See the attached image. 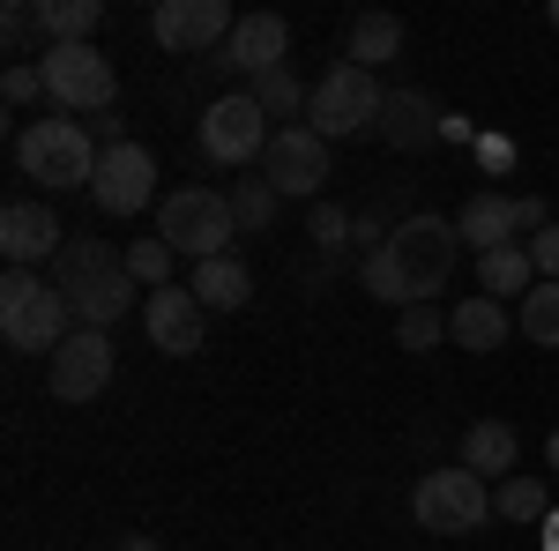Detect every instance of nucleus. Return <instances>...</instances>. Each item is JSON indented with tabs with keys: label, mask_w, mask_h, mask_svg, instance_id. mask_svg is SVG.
Returning <instances> with one entry per match:
<instances>
[{
	"label": "nucleus",
	"mask_w": 559,
	"mask_h": 551,
	"mask_svg": "<svg viewBox=\"0 0 559 551\" xmlns=\"http://www.w3.org/2000/svg\"><path fill=\"white\" fill-rule=\"evenodd\" d=\"M52 291L75 306V328H105V336L142 306V284L112 239H68V254L52 261Z\"/></svg>",
	"instance_id": "obj_1"
},
{
	"label": "nucleus",
	"mask_w": 559,
	"mask_h": 551,
	"mask_svg": "<svg viewBox=\"0 0 559 551\" xmlns=\"http://www.w3.org/2000/svg\"><path fill=\"white\" fill-rule=\"evenodd\" d=\"M15 165L23 179H38L45 194H68V187H97V165H105V149H97V134L83 120H31V128L15 134Z\"/></svg>",
	"instance_id": "obj_2"
},
{
	"label": "nucleus",
	"mask_w": 559,
	"mask_h": 551,
	"mask_svg": "<svg viewBox=\"0 0 559 551\" xmlns=\"http://www.w3.org/2000/svg\"><path fill=\"white\" fill-rule=\"evenodd\" d=\"M388 261H395V276H403V291L411 306H432V298L448 291V276H455V261H463V231H455V216H403L395 231H388Z\"/></svg>",
	"instance_id": "obj_3"
},
{
	"label": "nucleus",
	"mask_w": 559,
	"mask_h": 551,
	"mask_svg": "<svg viewBox=\"0 0 559 551\" xmlns=\"http://www.w3.org/2000/svg\"><path fill=\"white\" fill-rule=\"evenodd\" d=\"M0 336H8V350L52 358L60 343L75 336V306L52 291L45 276H31V268H8V276H0Z\"/></svg>",
	"instance_id": "obj_4"
},
{
	"label": "nucleus",
	"mask_w": 559,
	"mask_h": 551,
	"mask_svg": "<svg viewBox=\"0 0 559 551\" xmlns=\"http://www.w3.org/2000/svg\"><path fill=\"white\" fill-rule=\"evenodd\" d=\"M231 231H239V216H231V194H216V187H173L165 202H157V239L187 261H216L231 254Z\"/></svg>",
	"instance_id": "obj_5"
},
{
	"label": "nucleus",
	"mask_w": 559,
	"mask_h": 551,
	"mask_svg": "<svg viewBox=\"0 0 559 551\" xmlns=\"http://www.w3.org/2000/svg\"><path fill=\"white\" fill-rule=\"evenodd\" d=\"M411 522H418L426 537H471V529L492 522V484H485L477 469H463V463L426 469L418 492H411Z\"/></svg>",
	"instance_id": "obj_6"
},
{
	"label": "nucleus",
	"mask_w": 559,
	"mask_h": 551,
	"mask_svg": "<svg viewBox=\"0 0 559 551\" xmlns=\"http://www.w3.org/2000/svg\"><path fill=\"white\" fill-rule=\"evenodd\" d=\"M381 105L388 89L366 75V68H350V60H336L321 83H313V105H306V128L321 134V142H344V134H373L381 128Z\"/></svg>",
	"instance_id": "obj_7"
},
{
	"label": "nucleus",
	"mask_w": 559,
	"mask_h": 551,
	"mask_svg": "<svg viewBox=\"0 0 559 551\" xmlns=\"http://www.w3.org/2000/svg\"><path fill=\"white\" fill-rule=\"evenodd\" d=\"M45 97L75 120V112H112V97H120V75H112V60L97 52V45H45Z\"/></svg>",
	"instance_id": "obj_8"
},
{
	"label": "nucleus",
	"mask_w": 559,
	"mask_h": 551,
	"mask_svg": "<svg viewBox=\"0 0 559 551\" xmlns=\"http://www.w3.org/2000/svg\"><path fill=\"white\" fill-rule=\"evenodd\" d=\"M269 134H276V120L254 105V89H231L202 112V157L210 165H254V157H269Z\"/></svg>",
	"instance_id": "obj_9"
},
{
	"label": "nucleus",
	"mask_w": 559,
	"mask_h": 551,
	"mask_svg": "<svg viewBox=\"0 0 559 551\" xmlns=\"http://www.w3.org/2000/svg\"><path fill=\"white\" fill-rule=\"evenodd\" d=\"M239 31V15L224 0H157L150 8V38L165 52H224Z\"/></svg>",
	"instance_id": "obj_10"
},
{
	"label": "nucleus",
	"mask_w": 559,
	"mask_h": 551,
	"mask_svg": "<svg viewBox=\"0 0 559 551\" xmlns=\"http://www.w3.org/2000/svg\"><path fill=\"white\" fill-rule=\"evenodd\" d=\"M112 358H120V350H112L105 328H75V336L45 358V387H52L60 403H90V395L112 387Z\"/></svg>",
	"instance_id": "obj_11"
},
{
	"label": "nucleus",
	"mask_w": 559,
	"mask_h": 551,
	"mask_svg": "<svg viewBox=\"0 0 559 551\" xmlns=\"http://www.w3.org/2000/svg\"><path fill=\"white\" fill-rule=\"evenodd\" d=\"M261 179H269L284 202H313L321 179H329V142L313 128H276L269 134V157H261Z\"/></svg>",
	"instance_id": "obj_12"
},
{
	"label": "nucleus",
	"mask_w": 559,
	"mask_h": 551,
	"mask_svg": "<svg viewBox=\"0 0 559 551\" xmlns=\"http://www.w3.org/2000/svg\"><path fill=\"white\" fill-rule=\"evenodd\" d=\"M142 336L157 343L165 358H194V350H202V336H210V306L187 291V284L142 291Z\"/></svg>",
	"instance_id": "obj_13"
},
{
	"label": "nucleus",
	"mask_w": 559,
	"mask_h": 551,
	"mask_svg": "<svg viewBox=\"0 0 559 551\" xmlns=\"http://www.w3.org/2000/svg\"><path fill=\"white\" fill-rule=\"evenodd\" d=\"M97 209L105 216H142L157 202V157L142 149V142H120V149H105V165H97Z\"/></svg>",
	"instance_id": "obj_14"
},
{
	"label": "nucleus",
	"mask_w": 559,
	"mask_h": 551,
	"mask_svg": "<svg viewBox=\"0 0 559 551\" xmlns=\"http://www.w3.org/2000/svg\"><path fill=\"white\" fill-rule=\"evenodd\" d=\"M0 254H8V268H31L38 276L45 261L68 254V224L45 209V202H8L0 209Z\"/></svg>",
	"instance_id": "obj_15"
},
{
	"label": "nucleus",
	"mask_w": 559,
	"mask_h": 551,
	"mask_svg": "<svg viewBox=\"0 0 559 551\" xmlns=\"http://www.w3.org/2000/svg\"><path fill=\"white\" fill-rule=\"evenodd\" d=\"M216 60L239 68V75H276V68H292V23L254 8V15H239V31H231V45Z\"/></svg>",
	"instance_id": "obj_16"
},
{
	"label": "nucleus",
	"mask_w": 559,
	"mask_h": 551,
	"mask_svg": "<svg viewBox=\"0 0 559 551\" xmlns=\"http://www.w3.org/2000/svg\"><path fill=\"white\" fill-rule=\"evenodd\" d=\"M463 247L471 254H492V247H522V194H500V187H477L463 216H455Z\"/></svg>",
	"instance_id": "obj_17"
},
{
	"label": "nucleus",
	"mask_w": 559,
	"mask_h": 551,
	"mask_svg": "<svg viewBox=\"0 0 559 551\" xmlns=\"http://www.w3.org/2000/svg\"><path fill=\"white\" fill-rule=\"evenodd\" d=\"M440 120H448V112L432 105L426 89H388L381 128H373V134H381L395 157H418V149H432V142H440Z\"/></svg>",
	"instance_id": "obj_18"
},
{
	"label": "nucleus",
	"mask_w": 559,
	"mask_h": 551,
	"mask_svg": "<svg viewBox=\"0 0 559 551\" xmlns=\"http://www.w3.org/2000/svg\"><path fill=\"white\" fill-rule=\"evenodd\" d=\"M515 463H522V440H515V424H508V418L463 424V469H477L485 484H500V477H515Z\"/></svg>",
	"instance_id": "obj_19"
},
{
	"label": "nucleus",
	"mask_w": 559,
	"mask_h": 551,
	"mask_svg": "<svg viewBox=\"0 0 559 551\" xmlns=\"http://www.w3.org/2000/svg\"><path fill=\"white\" fill-rule=\"evenodd\" d=\"M187 291L202 298L210 313H239L247 298H254V268L239 254H216V261H194V276H187Z\"/></svg>",
	"instance_id": "obj_20"
},
{
	"label": "nucleus",
	"mask_w": 559,
	"mask_h": 551,
	"mask_svg": "<svg viewBox=\"0 0 559 551\" xmlns=\"http://www.w3.org/2000/svg\"><path fill=\"white\" fill-rule=\"evenodd\" d=\"M515 336V313L500 306V298H463L455 313H448V343H463V350H500V343Z\"/></svg>",
	"instance_id": "obj_21"
},
{
	"label": "nucleus",
	"mask_w": 559,
	"mask_h": 551,
	"mask_svg": "<svg viewBox=\"0 0 559 551\" xmlns=\"http://www.w3.org/2000/svg\"><path fill=\"white\" fill-rule=\"evenodd\" d=\"M344 60H350V68H366V75H381L388 60H403V15H388V8H366V15L350 23Z\"/></svg>",
	"instance_id": "obj_22"
},
{
	"label": "nucleus",
	"mask_w": 559,
	"mask_h": 551,
	"mask_svg": "<svg viewBox=\"0 0 559 551\" xmlns=\"http://www.w3.org/2000/svg\"><path fill=\"white\" fill-rule=\"evenodd\" d=\"M477 291L485 298H530L537 291V261H530V247H492V254H477Z\"/></svg>",
	"instance_id": "obj_23"
},
{
	"label": "nucleus",
	"mask_w": 559,
	"mask_h": 551,
	"mask_svg": "<svg viewBox=\"0 0 559 551\" xmlns=\"http://www.w3.org/2000/svg\"><path fill=\"white\" fill-rule=\"evenodd\" d=\"M492 514L515 522V529H545V514H552L545 477H500V484H492Z\"/></svg>",
	"instance_id": "obj_24"
},
{
	"label": "nucleus",
	"mask_w": 559,
	"mask_h": 551,
	"mask_svg": "<svg viewBox=\"0 0 559 551\" xmlns=\"http://www.w3.org/2000/svg\"><path fill=\"white\" fill-rule=\"evenodd\" d=\"M45 45H90V31L105 23V0H38Z\"/></svg>",
	"instance_id": "obj_25"
},
{
	"label": "nucleus",
	"mask_w": 559,
	"mask_h": 551,
	"mask_svg": "<svg viewBox=\"0 0 559 551\" xmlns=\"http://www.w3.org/2000/svg\"><path fill=\"white\" fill-rule=\"evenodd\" d=\"M254 105L276 120V128H306L313 89H299V75H292V68H276V75H254Z\"/></svg>",
	"instance_id": "obj_26"
},
{
	"label": "nucleus",
	"mask_w": 559,
	"mask_h": 551,
	"mask_svg": "<svg viewBox=\"0 0 559 551\" xmlns=\"http://www.w3.org/2000/svg\"><path fill=\"white\" fill-rule=\"evenodd\" d=\"M522 343L559 350V284H537V291L522 298Z\"/></svg>",
	"instance_id": "obj_27"
},
{
	"label": "nucleus",
	"mask_w": 559,
	"mask_h": 551,
	"mask_svg": "<svg viewBox=\"0 0 559 551\" xmlns=\"http://www.w3.org/2000/svg\"><path fill=\"white\" fill-rule=\"evenodd\" d=\"M276 202H284V194H276L269 179H239V187H231V216H239V231H269V224H276Z\"/></svg>",
	"instance_id": "obj_28"
},
{
	"label": "nucleus",
	"mask_w": 559,
	"mask_h": 551,
	"mask_svg": "<svg viewBox=\"0 0 559 551\" xmlns=\"http://www.w3.org/2000/svg\"><path fill=\"white\" fill-rule=\"evenodd\" d=\"M173 247H165V239H134L128 247V268H134V284H142V291H165V284H173Z\"/></svg>",
	"instance_id": "obj_29"
},
{
	"label": "nucleus",
	"mask_w": 559,
	"mask_h": 551,
	"mask_svg": "<svg viewBox=\"0 0 559 551\" xmlns=\"http://www.w3.org/2000/svg\"><path fill=\"white\" fill-rule=\"evenodd\" d=\"M440 336H448V313H440V306H403V313H395V343H403V350H432Z\"/></svg>",
	"instance_id": "obj_30"
},
{
	"label": "nucleus",
	"mask_w": 559,
	"mask_h": 551,
	"mask_svg": "<svg viewBox=\"0 0 559 551\" xmlns=\"http://www.w3.org/2000/svg\"><path fill=\"white\" fill-rule=\"evenodd\" d=\"M358 284H366V291H373V298H388L395 313L411 306V291H403V276H395V261H388V247H373V254L358 261Z\"/></svg>",
	"instance_id": "obj_31"
},
{
	"label": "nucleus",
	"mask_w": 559,
	"mask_h": 551,
	"mask_svg": "<svg viewBox=\"0 0 559 551\" xmlns=\"http://www.w3.org/2000/svg\"><path fill=\"white\" fill-rule=\"evenodd\" d=\"M306 231H313V247H321V254H344V247H350V231H358V216H344L336 202H313Z\"/></svg>",
	"instance_id": "obj_32"
},
{
	"label": "nucleus",
	"mask_w": 559,
	"mask_h": 551,
	"mask_svg": "<svg viewBox=\"0 0 559 551\" xmlns=\"http://www.w3.org/2000/svg\"><path fill=\"white\" fill-rule=\"evenodd\" d=\"M0 97H8V105H31V97H45V68H38V60H15V68L0 75Z\"/></svg>",
	"instance_id": "obj_33"
},
{
	"label": "nucleus",
	"mask_w": 559,
	"mask_h": 551,
	"mask_svg": "<svg viewBox=\"0 0 559 551\" xmlns=\"http://www.w3.org/2000/svg\"><path fill=\"white\" fill-rule=\"evenodd\" d=\"M477 171H485V179H508V171H515V142H508V134H477Z\"/></svg>",
	"instance_id": "obj_34"
},
{
	"label": "nucleus",
	"mask_w": 559,
	"mask_h": 551,
	"mask_svg": "<svg viewBox=\"0 0 559 551\" xmlns=\"http://www.w3.org/2000/svg\"><path fill=\"white\" fill-rule=\"evenodd\" d=\"M38 31H45V15H38V8H31V0H15V8L0 15V38L15 45V52H23V45L38 38Z\"/></svg>",
	"instance_id": "obj_35"
},
{
	"label": "nucleus",
	"mask_w": 559,
	"mask_h": 551,
	"mask_svg": "<svg viewBox=\"0 0 559 551\" xmlns=\"http://www.w3.org/2000/svg\"><path fill=\"white\" fill-rule=\"evenodd\" d=\"M530 261H537V284H559V216L530 239Z\"/></svg>",
	"instance_id": "obj_36"
},
{
	"label": "nucleus",
	"mask_w": 559,
	"mask_h": 551,
	"mask_svg": "<svg viewBox=\"0 0 559 551\" xmlns=\"http://www.w3.org/2000/svg\"><path fill=\"white\" fill-rule=\"evenodd\" d=\"M90 134H97V149H120V142H128L120 112H97V120H90Z\"/></svg>",
	"instance_id": "obj_37"
},
{
	"label": "nucleus",
	"mask_w": 559,
	"mask_h": 551,
	"mask_svg": "<svg viewBox=\"0 0 559 551\" xmlns=\"http://www.w3.org/2000/svg\"><path fill=\"white\" fill-rule=\"evenodd\" d=\"M440 142H463V149H477V120H463V112H448V120H440Z\"/></svg>",
	"instance_id": "obj_38"
},
{
	"label": "nucleus",
	"mask_w": 559,
	"mask_h": 551,
	"mask_svg": "<svg viewBox=\"0 0 559 551\" xmlns=\"http://www.w3.org/2000/svg\"><path fill=\"white\" fill-rule=\"evenodd\" d=\"M537 537H545V551H559V507L545 514V529H537Z\"/></svg>",
	"instance_id": "obj_39"
},
{
	"label": "nucleus",
	"mask_w": 559,
	"mask_h": 551,
	"mask_svg": "<svg viewBox=\"0 0 559 551\" xmlns=\"http://www.w3.org/2000/svg\"><path fill=\"white\" fill-rule=\"evenodd\" d=\"M120 551H165L157 537H120Z\"/></svg>",
	"instance_id": "obj_40"
},
{
	"label": "nucleus",
	"mask_w": 559,
	"mask_h": 551,
	"mask_svg": "<svg viewBox=\"0 0 559 551\" xmlns=\"http://www.w3.org/2000/svg\"><path fill=\"white\" fill-rule=\"evenodd\" d=\"M545 455H552V469H559V432H552V440H545Z\"/></svg>",
	"instance_id": "obj_41"
},
{
	"label": "nucleus",
	"mask_w": 559,
	"mask_h": 551,
	"mask_svg": "<svg viewBox=\"0 0 559 551\" xmlns=\"http://www.w3.org/2000/svg\"><path fill=\"white\" fill-rule=\"evenodd\" d=\"M552 31H559V0H552Z\"/></svg>",
	"instance_id": "obj_42"
}]
</instances>
